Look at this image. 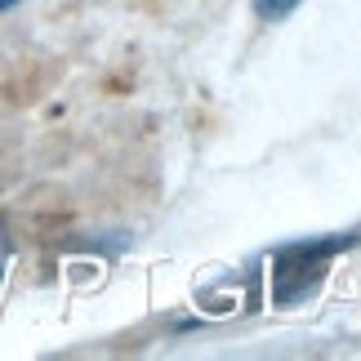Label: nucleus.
Returning a JSON list of instances; mask_svg holds the SVG:
<instances>
[{"label": "nucleus", "mask_w": 361, "mask_h": 361, "mask_svg": "<svg viewBox=\"0 0 361 361\" xmlns=\"http://www.w3.org/2000/svg\"><path fill=\"white\" fill-rule=\"evenodd\" d=\"M357 241H361V232H335V237L276 245L268 255V299L276 308H295V303L312 299L317 286L326 281L330 263H335L343 250H353Z\"/></svg>", "instance_id": "f257e3e1"}, {"label": "nucleus", "mask_w": 361, "mask_h": 361, "mask_svg": "<svg viewBox=\"0 0 361 361\" xmlns=\"http://www.w3.org/2000/svg\"><path fill=\"white\" fill-rule=\"evenodd\" d=\"M303 5V0H255V13L263 23H281V18H290Z\"/></svg>", "instance_id": "f03ea898"}, {"label": "nucleus", "mask_w": 361, "mask_h": 361, "mask_svg": "<svg viewBox=\"0 0 361 361\" xmlns=\"http://www.w3.org/2000/svg\"><path fill=\"white\" fill-rule=\"evenodd\" d=\"M9 263H13V241H9L5 224H0V286H5V276H9Z\"/></svg>", "instance_id": "7ed1b4c3"}, {"label": "nucleus", "mask_w": 361, "mask_h": 361, "mask_svg": "<svg viewBox=\"0 0 361 361\" xmlns=\"http://www.w3.org/2000/svg\"><path fill=\"white\" fill-rule=\"evenodd\" d=\"M13 5H18V0H0V13H5V9H13Z\"/></svg>", "instance_id": "20e7f679"}]
</instances>
